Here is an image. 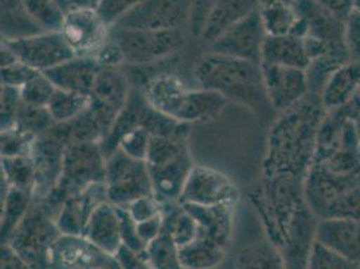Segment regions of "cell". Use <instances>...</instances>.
I'll return each instance as SVG.
<instances>
[{"label": "cell", "instance_id": "obj_54", "mask_svg": "<svg viewBox=\"0 0 360 269\" xmlns=\"http://www.w3.org/2000/svg\"><path fill=\"white\" fill-rule=\"evenodd\" d=\"M0 269H31L10 244H0Z\"/></svg>", "mask_w": 360, "mask_h": 269}, {"label": "cell", "instance_id": "obj_58", "mask_svg": "<svg viewBox=\"0 0 360 269\" xmlns=\"http://www.w3.org/2000/svg\"><path fill=\"white\" fill-rule=\"evenodd\" d=\"M296 0H259V7L264 6H273V4H283V6H293Z\"/></svg>", "mask_w": 360, "mask_h": 269}, {"label": "cell", "instance_id": "obj_20", "mask_svg": "<svg viewBox=\"0 0 360 269\" xmlns=\"http://www.w3.org/2000/svg\"><path fill=\"white\" fill-rule=\"evenodd\" d=\"M108 201L105 182L94 183L78 194L66 198L56 218L62 234L84 236L94 209Z\"/></svg>", "mask_w": 360, "mask_h": 269}, {"label": "cell", "instance_id": "obj_40", "mask_svg": "<svg viewBox=\"0 0 360 269\" xmlns=\"http://www.w3.org/2000/svg\"><path fill=\"white\" fill-rule=\"evenodd\" d=\"M307 269H360V264L315 241Z\"/></svg>", "mask_w": 360, "mask_h": 269}, {"label": "cell", "instance_id": "obj_34", "mask_svg": "<svg viewBox=\"0 0 360 269\" xmlns=\"http://www.w3.org/2000/svg\"><path fill=\"white\" fill-rule=\"evenodd\" d=\"M89 96L56 88L47 109L56 123H66L82 115L89 108Z\"/></svg>", "mask_w": 360, "mask_h": 269}, {"label": "cell", "instance_id": "obj_1", "mask_svg": "<svg viewBox=\"0 0 360 269\" xmlns=\"http://www.w3.org/2000/svg\"><path fill=\"white\" fill-rule=\"evenodd\" d=\"M326 111L320 97L308 93L270 127L262 161V177L305 180L315 156L316 140Z\"/></svg>", "mask_w": 360, "mask_h": 269}, {"label": "cell", "instance_id": "obj_39", "mask_svg": "<svg viewBox=\"0 0 360 269\" xmlns=\"http://www.w3.org/2000/svg\"><path fill=\"white\" fill-rule=\"evenodd\" d=\"M56 87L44 73H37L29 80L20 89V101L26 106L32 108H45L49 104Z\"/></svg>", "mask_w": 360, "mask_h": 269}, {"label": "cell", "instance_id": "obj_56", "mask_svg": "<svg viewBox=\"0 0 360 269\" xmlns=\"http://www.w3.org/2000/svg\"><path fill=\"white\" fill-rule=\"evenodd\" d=\"M8 192H10V184L6 180L4 173L1 170V165H0V223H1V217H3V211H4Z\"/></svg>", "mask_w": 360, "mask_h": 269}, {"label": "cell", "instance_id": "obj_10", "mask_svg": "<svg viewBox=\"0 0 360 269\" xmlns=\"http://www.w3.org/2000/svg\"><path fill=\"white\" fill-rule=\"evenodd\" d=\"M240 198L238 186L222 171L209 165H194L183 186L179 204L236 208Z\"/></svg>", "mask_w": 360, "mask_h": 269}, {"label": "cell", "instance_id": "obj_6", "mask_svg": "<svg viewBox=\"0 0 360 269\" xmlns=\"http://www.w3.org/2000/svg\"><path fill=\"white\" fill-rule=\"evenodd\" d=\"M105 162L100 143L90 142L68 146L58 183L54 190L39 202L57 218L66 198L84 192L94 183L105 182Z\"/></svg>", "mask_w": 360, "mask_h": 269}, {"label": "cell", "instance_id": "obj_22", "mask_svg": "<svg viewBox=\"0 0 360 269\" xmlns=\"http://www.w3.org/2000/svg\"><path fill=\"white\" fill-rule=\"evenodd\" d=\"M100 69L93 57H75L42 73L57 89L90 96Z\"/></svg>", "mask_w": 360, "mask_h": 269}, {"label": "cell", "instance_id": "obj_19", "mask_svg": "<svg viewBox=\"0 0 360 269\" xmlns=\"http://www.w3.org/2000/svg\"><path fill=\"white\" fill-rule=\"evenodd\" d=\"M319 218L304 204L289 225L285 239L278 249L284 258L285 269H307L312 248L315 245Z\"/></svg>", "mask_w": 360, "mask_h": 269}, {"label": "cell", "instance_id": "obj_5", "mask_svg": "<svg viewBox=\"0 0 360 269\" xmlns=\"http://www.w3.org/2000/svg\"><path fill=\"white\" fill-rule=\"evenodd\" d=\"M146 163L153 196L160 205L179 202L183 186L194 167L188 140L150 136Z\"/></svg>", "mask_w": 360, "mask_h": 269}, {"label": "cell", "instance_id": "obj_60", "mask_svg": "<svg viewBox=\"0 0 360 269\" xmlns=\"http://www.w3.org/2000/svg\"><path fill=\"white\" fill-rule=\"evenodd\" d=\"M355 10L360 13V0H355Z\"/></svg>", "mask_w": 360, "mask_h": 269}, {"label": "cell", "instance_id": "obj_2", "mask_svg": "<svg viewBox=\"0 0 360 269\" xmlns=\"http://www.w3.org/2000/svg\"><path fill=\"white\" fill-rule=\"evenodd\" d=\"M194 75L199 88L212 90L227 101L243 105L258 115H266L270 106L261 63L207 53L195 63Z\"/></svg>", "mask_w": 360, "mask_h": 269}, {"label": "cell", "instance_id": "obj_7", "mask_svg": "<svg viewBox=\"0 0 360 269\" xmlns=\"http://www.w3.org/2000/svg\"><path fill=\"white\" fill-rule=\"evenodd\" d=\"M109 38L121 49L125 63L147 66L172 58L186 45L184 29H110Z\"/></svg>", "mask_w": 360, "mask_h": 269}, {"label": "cell", "instance_id": "obj_21", "mask_svg": "<svg viewBox=\"0 0 360 269\" xmlns=\"http://www.w3.org/2000/svg\"><path fill=\"white\" fill-rule=\"evenodd\" d=\"M259 8V0H215L205 19L200 38L211 45L226 31Z\"/></svg>", "mask_w": 360, "mask_h": 269}, {"label": "cell", "instance_id": "obj_9", "mask_svg": "<svg viewBox=\"0 0 360 269\" xmlns=\"http://www.w3.org/2000/svg\"><path fill=\"white\" fill-rule=\"evenodd\" d=\"M105 187L108 201L121 208L141 196L153 195L146 161L131 158L120 149L106 158Z\"/></svg>", "mask_w": 360, "mask_h": 269}, {"label": "cell", "instance_id": "obj_57", "mask_svg": "<svg viewBox=\"0 0 360 269\" xmlns=\"http://www.w3.org/2000/svg\"><path fill=\"white\" fill-rule=\"evenodd\" d=\"M100 0H66L70 8H96Z\"/></svg>", "mask_w": 360, "mask_h": 269}, {"label": "cell", "instance_id": "obj_49", "mask_svg": "<svg viewBox=\"0 0 360 269\" xmlns=\"http://www.w3.org/2000/svg\"><path fill=\"white\" fill-rule=\"evenodd\" d=\"M93 58L101 69H115L125 62L120 47L110 38L96 51Z\"/></svg>", "mask_w": 360, "mask_h": 269}, {"label": "cell", "instance_id": "obj_3", "mask_svg": "<svg viewBox=\"0 0 360 269\" xmlns=\"http://www.w3.org/2000/svg\"><path fill=\"white\" fill-rule=\"evenodd\" d=\"M141 90L155 109L190 125L218 119L229 103L217 92L188 88L178 75L168 72L150 77Z\"/></svg>", "mask_w": 360, "mask_h": 269}, {"label": "cell", "instance_id": "obj_17", "mask_svg": "<svg viewBox=\"0 0 360 269\" xmlns=\"http://www.w3.org/2000/svg\"><path fill=\"white\" fill-rule=\"evenodd\" d=\"M66 149L68 146L60 137L50 131L35 137L30 151L31 161L35 170V183L32 192L34 199H45L57 186Z\"/></svg>", "mask_w": 360, "mask_h": 269}, {"label": "cell", "instance_id": "obj_53", "mask_svg": "<svg viewBox=\"0 0 360 269\" xmlns=\"http://www.w3.org/2000/svg\"><path fill=\"white\" fill-rule=\"evenodd\" d=\"M136 227H137V233H139L140 239H143L148 245L152 239H156L163 232V215H162V211L158 215L152 217V218L147 220V221L136 224Z\"/></svg>", "mask_w": 360, "mask_h": 269}, {"label": "cell", "instance_id": "obj_8", "mask_svg": "<svg viewBox=\"0 0 360 269\" xmlns=\"http://www.w3.org/2000/svg\"><path fill=\"white\" fill-rule=\"evenodd\" d=\"M60 234L56 218L39 201L32 199L8 244L31 269H49L51 248Z\"/></svg>", "mask_w": 360, "mask_h": 269}, {"label": "cell", "instance_id": "obj_42", "mask_svg": "<svg viewBox=\"0 0 360 269\" xmlns=\"http://www.w3.org/2000/svg\"><path fill=\"white\" fill-rule=\"evenodd\" d=\"M143 0H100L96 11L110 29Z\"/></svg>", "mask_w": 360, "mask_h": 269}, {"label": "cell", "instance_id": "obj_28", "mask_svg": "<svg viewBox=\"0 0 360 269\" xmlns=\"http://www.w3.org/2000/svg\"><path fill=\"white\" fill-rule=\"evenodd\" d=\"M226 254V248L199 233L195 239L180 246V264L183 269H214L224 263Z\"/></svg>", "mask_w": 360, "mask_h": 269}, {"label": "cell", "instance_id": "obj_47", "mask_svg": "<svg viewBox=\"0 0 360 269\" xmlns=\"http://www.w3.org/2000/svg\"><path fill=\"white\" fill-rule=\"evenodd\" d=\"M37 73H39V72L34 70L26 63L18 61L15 63H13V65L0 70V82L4 87H11V88L20 89Z\"/></svg>", "mask_w": 360, "mask_h": 269}, {"label": "cell", "instance_id": "obj_41", "mask_svg": "<svg viewBox=\"0 0 360 269\" xmlns=\"http://www.w3.org/2000/svg\"><path fill=\"white\" fill-rule=\"evenodd\" d=\"M34 140V136L19 130L18 127L0 131V158L30 155Z\"/></svg>", "mask_w": 360, "mask_h": 269}, {"label": "cell", "instance_id": "obj_50", "mask_svg": "<svg viewBox=\"0 0 360 269\" xmlns=\"http://www.w3.org/2000/svg\"><path fill=\"white\" fill-rule=\"evenodd\" d=\"M115 257L121 269H152L146 254H136L125 245H121Z\"/></svg>", "mask_w": 360, "mask_h": 269}, {"label": "cell", "instance_id": "obj_61", "mask_svg": "<svg viewBox=\"0 0 360 269\" xmlns=\"http://www.w3.org/2000/svg\"><path fill=\"white\" fill-rule=\"evenodd\" d=\"M3 90H4V85L0 82V97H1V94H3Z\"/></svg>", "mask_w": 360, "mask_h": 269}, {"label": "cell", "instance_id": "obj_30", "mask_svg": "<svg viewBox=\"0 0 360 269\" xmlns=\"http://www.w3.org/2000/svg\"><path fill=\"white\" fill-rule=\"evenodd\" d=\"M162 215L163 230L169 233V236L179 248L199 236V225L195 218L179 202L163 204Z\"/></svg>", "mask_w": 360, "mask_h": 269}, {"label": "cell", "instance_id": "obj_36", "mask_svg": "<svg viewBox=\"0 0 360 269\" xmlns=\"http://www.w3.org/2000/svg\"><path fill=\"white\" fill-rule=\"evenodd\" d=\"M0 165L10 187L32 194L35 183V170L30 155L0 158Z\"/></svg>", "mask_w": 360, "mask_h": 269}, {"label": "cell", "instance_id": "obj_44", "mask_svg": "<svg viewBox=\"0 0 360 269\" xmlns=\"http://www.w3.org/2000/svg\"><path fill=\"white\" fill-rule=\"evenodd\" d=\"M19 108H20L19 89L4 87L3 94L0 97V131L15 127Z\"/></svg>", "mask_w": 360, "mask_h": 269}, {"label": "cell", "instance_id": "obj_4", "mask_svg": "<svg viewBox=\"0 0 360 269\" xmlns=\"http://www.w3.org/2000/svg\"><path fill=\"white\" fill-rule=\"evenodd\" d=\"M304 180L292 177H262L248 190V201L262 225L266 239L277 249L289 225L305 201Z\"/></svg>", "mask_w": 360, "mask_h": 269}, {"label": "cell", "instance_id": "obj_15", "mask_svg": "<svg viewBox=\"0 0 360 269\" xmlns=\"http://www.w3.org/2000/svg\"><path fill=\"white\" fill-rule=\"evenodd\" d=\"M266 37L258 8L212 42L211 53L261 63L262 46Z\"/></svg>", "mask_w": 360, "mask_h": 269}, {"label": "cell", "instance_id": "obj_38", "mask_svg": "<svg viewBox=\"0 0 360 269\" xmlns=\"http://www.w3.org/2000/svg\"><path fill=\"white\" fill-rule=\"evenodd\" d=\"M56 121L51 118L47 106L45 108H32L22 104L18 112L15 127L19 130L30 134L34 137H38L41 134H46Z\"/></svg>", "mask_w": 360, "mask_h": 269}, {"label": "cell", "instance_id": "obj_27", "mask_svg": "<svg viewBox=\"0 0 360 269\" xmlns=\"http://www.w3.org/2000/svg\"><path fill=\"white\" fill-rule=\"evenodd\" d=\"M261 63L307 70L311 60L308 57L304 41L301 38L286 34L266 37L262 46Z\"/></svg>", "mask_w": 360, "mask_h": 269}, {"label": "cell", "instance_id": "obj_26", "mask_svg": "<svg viewBox=\"0 0 360 269\" xmlns=\"http://www.w3.org/2000/svg\"><path fill=\"white\" fill-rule=\"evenodd\" d=\"M199 225V233L229 249L233 236L234 209L231 206H195L183 205Z\"/></svg>", "mask_w": 360, "mask_h": 269}, {"label": "cell", "instance_id": "obj_33", "mask_svg": "<svg viewBox=\"0 0 360 269\" xmlns=\"http://www.w3.org/2000/svg\"><path fill=\"white\" fill-rule=\"evenodd\" d=\"M31 20L44 32L60 30L66 10L57 0H22Z\"/></svg>", "mask_w": 360, "mask_h": 269}, {"label": "cell", "instance_id": "obj_55", "mask_svg": "<svg viewBox=\"0 0 360 269\" xmlns=\"http://www.w3.org/2000/svg\"><path fill=\"white\" fill-rule=\"evenodd\" d=\"M18 57H16L14 50L11 49L10 44L4 39L0 38V70L13 65L18 62Z\"/></svg>", "mask_w": 360, "mask_h": 269}, {"label": "cell", "instance_id": "obj_32", "mask_svg": "<svg viewBox=\"0 0 360 269\" xmlns=\"http://www.w3.org/2000/svg\"><path fill=\"white\" fill-rule=\"evenodd\" d=\"M32 199L34 198L31 193L10 187L0 223V244H8L18 225L29 209Z\"/></svg>", "mask_w": 360, "mask_h": 269}, {"label": "cell", "instance_id": "obj_29", "mask_svg": "<svg viewBox=\"0 0 360 269\" xmlns=\"http://www.w3.org/2000/svg\"><path fill=\"white\" fill-rule=\"evenodd\" d=\"M41 30L23 8L22 0H0V38L15 41L41 34Z\"/></svg>", "mask_w": 360, "mask_h": 269}, {"label": "cell", "instance_id": "obj_46", "mask_svg": "<svg viewBox=\"0 0 360 269\" xmlns=\"http://www.w3.org/2000/svg\"><path fill=\"white\" fill-rule=\"evenodd\" d=\"M345 45L349 61L360 62V13L356 10L345 22Z\"/></svg>", "mask_w": 360, "mask_h": 269}, {"label": "cell", "instance_id": "obj_37", "mask_svg": "<svg viewBox=\"0 0 360 269\" xmlns=\"http://www.w3.org/2000/svg\"><path fill=\"white\" fill-rule=\"evenodd\" d=\"M259 14L268 35L290 34L297 19L293 6H283V4L259 7Z\"/></svg>", "mask_w": 360, "mask_h": 269}, {"label": "cell", "instance_id": "obj_25", "mask_svg": "<svg viewBox=\"0 0 360 269\" xmlns=\"http://www.w3.org/2000/svg\"><path fill=\"white\" fill-rule=\"evenodd\" d=\"M84 236L106 254L115 256L122 245L116 206L109 201L98 205L90 217Z\"/></svg>", "mask_w": 360, "mask_h": 269}, {"label": "cell", "instance_id": "obj_11", "mask_svg": "<svg viewBox=\"0 0 360 269\" xmlns=\"http://www.w3.org/2000/svg\"><path fill=\"white\" fill-rule=\"evenodd\" d=\"M191 10L193 0H143L112 29H186Z\"/></svg>", "mask_w": 360, "mask_h": 269}, {"label": "cell", "instance_id": "obj_31", "mask_svg": "<svg viewBox=\"0 0 360 269\" xmlns=\"http://www.w3.org/2000/svg\"><path fill=\"white\" fill-rule=\"evenodd\" d=\"M234 269H285L280 251L268 239L242 248L234 263Z\"/></svg>", "mask_w": 360, "mask_h": 269}, {"label": "cell", "instance_id": "obj_16", "mask_svg": "<svg viewBox=\"0 0 360 269\" xmlns=\"http://www.w3.org/2000/svg\"><path fill=\"white\" fill-rule=\"evenodd\" d=\"M7 42L18 60L41 73L75 57L60 31L41 32Z\"/></svg>", "mask_w": 360, "mask_h": 269}, {"label": "cell", "instance_id": "obj_52", "mask_svg": "<svg viewBox=\"0 0 360 269\" xmlns=\"http://www.w3.org/2000/svg\"><path fill=\"white\" fill-rule=\"evenodd\" d=\"M327 13L345 22L355 10V0H316Z\"/></svg>", "mask_w": 360, "mask_h": 269}, {"label": "cell", "instance_id": "obj_51", "mask_svg": "<svg viewBox=\"0 0 360 269\" xmlns=\"http://www.w3.org/2000/svg\"><path fill=\"white\" fill-rule=\"evenodd\" d=\"M215 0H193V10L190 18V30L194 37H199L205 19L210 11L211 6Z\"/></svg>", "mask_w": 360, "mask_h": 269}, {"label": "cell", "instance_id": "obj_24", "mask_svg": "<svg viewBox=\"0 0 360 269\" xmlns=\"http://www.w3.org/2000/svg\"><path fill=\"white\" fill-rule=\"evenodd\" d=\"M360 88V62L348 61L335 69L320 92V103L326 112L345 105Z\"/></svg>", "mask_w": 360, "mask_h": 269}, {"label": "cell", "instance_id": "obj_45", "mask_svg": "<svg viewBox=\"0 0 360 269\" xmlns=\"http://www.w3.org/2000/svg\"><path fill=\"white\" fill-rule=\"evenodd\" d=\"M116 209H117L119 218H120V234L122 245L132 249L136 254H146L147 244L140 239V236L137 233L136 223L129 215L128 210L121 208V206H116Z\"/></svg>", "mask_w": 360, "mask_h": 269}, {"label": "cell", "instance_id": "obj_23", "mask_svg": "<svg viewBox=\"0 0 360 269\" xmlns=\"http://www.w3.org/2000/svg\"><path fill=\"white\" fill-rule=\"evenodd\" d=\"M316 241L360 264V220H319Z\"/></svg>", "mask_w": 360, "mask_h": 269}, {"label": "cell", "instance_id": "obj_35", "mask_svg": "<svg viewBox=\"0 0 360 269\" xmlns=\"http://www.w3.org/2000/svg\"><path fill=\"white\" fill-rule=\"evenodd\" d=\"M146 257L152 269H183L179 246L165 230L147 245Z\"/></svg>", "mask_w": 360, "mask_h": 269}, {"label": "cell", "instance_id": "obj_14", "mask_svg": "<svg viewBox=\"0 0 360 269\" xmlns=\"http://www.w3.org/2000/svg\"><path fill=\"white\" fill-rule=\"evenodd\" d=\"M49 269H121L116 257L85 236L60 234L54 242Z\"/></svg>", "mask_w": 360, "mask_h": 269}, {"label": "cell", "instance_id": "obj_62", "mask_svg": "<svg viewBox=\"0 0 360 269\" xmlns=\"http://www.w3.org/2000/svg\"><path fill=\"white\" fill-rule=\"evenodd\" d=\"M359 150H360V131H359Z\"/></svg>", "mask_w": 360, "mask_h": 269}, {"label": "cell", "instance_id": "obj_48", "mask_svg": "<svg viewBox=\"0 0 360 269\" xmlns=\"http://www.w3.org/2000/svg\"><path fill=\"white\" fill-rule=\"evenodd\" d=\"M125 209L128 210L136 224H139L158 215L162 211V205L153 195H148L131 202L128 206H125Z\"/></svg>", "mask_w": 360, "mask_h": 269}, {"label": "cell", "instance_id": "obj_59", "mask_svg": "<svg viewBox=\"0 0 360 269\" xmlns=\"http://www.w3.org/2000/svg\"><path fill=\"white\" fill-rule=\"evenodd\" d=\"M58 3H60V6L68 11L69 10V7H68V3H66V0H57Z\"/></svg>", "mask_w": 360, "mask_h": 269}, {"label": "cell", "instance_id": "obj_18", "mask_svg": "<svg viewBox=\"0 0 360 269\" xmlns=\"http://www.w3.org/2000/svg\"><path fill=\"white\" fill-rule=\"evenodd\" d=\"M264 87L274 112H285L309 93L307 70L261 63Z\"/></svg>", "mask_w": 360, "mask_h": 269}, {"label": "cell", "instance_id": "obj_13", "mask_svg": "<svg viewBox=\"0 0 360 269\" xmlns=\"http://www.w3.org/2000/svg\"><path fill=\"white\" fill-rule=\"evenodd\" d=\"M60 32L75 57H93L109 39L110 27L96 8H70L65 14Z\"/></svg>", "mask_w": 360, "mask_h": 269}, {"label": "cell", "instance_id": "obj_12", "mask_svg": "<svg viewBox=\"0 0 360 269\" xmlns=\"http://www.w3.org/2000/svg\"><path fill=\"white\" fill-rule=\"evenodd\" d=\"M131 90V81L119 68L100 69L90 93L88 109L101 127L103 139L127 104Z\"/></svg>", "mask_w": 360, "mask_h": 269}, {"label": "cell", "instance_id": "obj_63", "mask_svg": "<svg viewBox=\"0 0 360 269\" xmlns=\"http://www.w3.org/2000/svg\"><path fill=\"white\" fill-rule=\"evenodd\" d=\"M359 131H360V125H359Z\"/></svg>", "mask_w": 360, "mask_h": 269}, {"label": "cell", "instance_id": "obj_43", "mask_svg": "<svg viewBox=\"0 0 360 269\" xmlns=\"http://www.w3.org/2000/svg\"><path fill=\"white\" fill-rule=\"evenodd\" d=\"M150 134L141 127H136L124 134L119 142V149L131 158L146 161L150 146Z\"/></svg>", "mask_w": 360, "mask_h": 269}]
</instances>
